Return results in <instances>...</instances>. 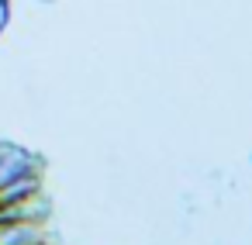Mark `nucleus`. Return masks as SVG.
<instances>
[{
  "instance_id": "obj_1",
  "label": "nucleus",
  "mask_w": 252,
  "mask_h": 245,
  "mask_svg": "<svg viewBox=\"0 0 252 245\" xmlns=\"http://www.w3.org/2000/svg\"><path fill=\"white\" fill-rule=\"evenodd\" d=\"M38 173H42V159L35 152L0 142V186L14 183V180H25V176H38Z\"/></svg>"
},
{
  "instance_id": "obj_2",
  "label": "nucleus",
  "mask_w": 252,
  "mask_h": 245,
  "mask_svg": "<svg viewBox=\"0 0 252 245\" xmlns=\"http://www.w3.org/2000/svg\"><path fill=\"white\" fill-rule=\"evenodd\" d=\"M52 214V200L38 190L25 200H14V204H0V224H14V221H49Z\"/></svg>"
},
{
  "instance_id": "obj_3",
  "label": "nucleus",
  "mask_w": 252,
  "mask_h": 245,
  "mask_svg": "<svg viewBox=\"0 0 252 245\" xmlns=\"http://www.w3.org/2000/svg\"><path fill=\"white\" fill-rule=\"evenodd\" d=\"M7 21H11V4H7V0H0V35H4Z\"/></svg>"
},
{
  "instance_id": "obj_4",
  "label": "nucleus",
  "mask_w": 252,
  "mask_h": 245,
  "mask_svg": "<svg viewBox=\"0 0 252 245\" xmlns=\"http://www.w3.org/2000/svg\"><path fill=\"white\" fill-rule=\"evenodd\" d=\"M42 245H56V238H49V242H42Z\"/></svg>"
}]
</instances>
